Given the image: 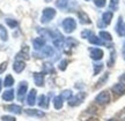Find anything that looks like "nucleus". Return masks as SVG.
Here are the masks:
<instances>
[{
	"mask_svg": "<svg viewBox=\"0 0 125 121\" xmlns=\"http://www.w3.org/2000/svg\"><path fill=\"white\" fill-rule=\"evenodd\" d=\"M117 4H118V0H111L110 8H111V9H116L117 8Z\"/></svg>",
	"mask_w": 125,
	"mask_h": 121,
	"instance_id": "e433bc0d",
	"label": "nucleus"
},
{
	"mask_svg": "<svg viewBox=\"0 0 125 121\" xmlns=\"http://www.w3.org/2000/svg\"><path fill=\"white\" fill-rule=\"evenodd\" d=\"M1 86H2V83H1V81H0V91H1Z\"/></svg>",
	"mask_w": 125,
	"mask_h": 121,
	"instance_id": "a19ab883",
	"label": "nucleus"
},
{
	"mask_svg": "<svg viewBox=\"0 0 125 121\" xmlns=\"http://www.w3.org/2000/svg\"><path fill=\"white\" fill-rule=\"evenodd\" d=\"M42 54L44 55V57H51L52 54H53V47H51V46H45L43 51H42Z\"/></svg>",
	"mask_w": 125,
	"mask_h": 121,
	"instance_id": "412c9836",
	"label": "nucleus"
},
{
	"mask_svg": "<svg viewBox=\"0 0 125 121\" xmlns=\"http://www.w3.org/2000/svg\"><path fill=\"white\" fill-rule=\"evenodd\" d=\"M100 38L102 40H112V37H111V35L109 34V32H107V31H101L100 32Z\"/></svg>",
	"mask_w": 125,
	"mask_h": 121,
	"instance_id": "393cba45",
	"label": "nucleus"
},
{
	"mask_svg": "<svg viewBox=\"0 0 125 121\" xmlns=\"http://www.w3.org/2000/svg\"><path fill=\"white\" fill-rule=\"evenodd\" d=\"M123 58L125 59V42H124V45H123Z\"/></svg>",
	"mask_w": 125,
	"mask_h": 121,
	"instance_id": "ea45409f",
	"label": "nucleus"
},
{
	"mask_svg": "<svg viewBox=\"0 0 125 121\" xmlns=\"http://www.w3.org/2000/svg\"><path fill=\"white\" fill-rule=\"evenodd\" d=\"M108 76H109V74H108V73H105V74H104V76H103L102 78H101V80H100V81L97 82V86H100V85H102V83H103V82H104L105 80H107Z\"/></svg>",
	"mask_w": 125,
	"mask_h": 121,
	"instance_id": "c9c22d12",
	"label": "nucleus"
},
{
	"mask_svg": "<svg viewBox=\"0 0 125 121\" xmlns=\"http://www.w3.org/2000/svg\"><path fill=\"white\" fill-rule=\"evenodd\" d=\"M108 121H116V120H114V119H110V120H108Z\"/></svg>",
	"mask_w": 125,
	"mask_h": 121,
	"instance_id": "79ce46f5",
	"label": "nucleus"
},
{
	"mask_svg": "<svg viewBox=\"0 0 125 121\" xmlns=\"http://www.w3.org/2000/svg\"><path fill=\"white\" fill-rule=\"evenodd\" d=\"M6 67H7V62H4L2 65H1V66H0V74L4 72L5 69H6Z\"/></svg>",
	"mask_w": 125,
	"mask_h": 121,
	"instance_id": "4c0bfd02",
	"label": "nucleus"
},
{
	"mask_svg": "<svg viewBox=\"0 0 125 121\" xmlns=\"http://www.w3.org/2000/svg\"><path fill=\"white\" fill-rule=\"evenodd\" d=\"M26 114L30 115V117H37V118L44 117V112H42L40 110H26Z\"/></svg>",
	"mask_w": 125,
	"mask_h": 121,
	"instance_id": "2eb2a0df",
	"label": "nucleus"
},
{
	"mask_svg": "<svg viewBox=\"0 0 125 121\" xmlns=\"http://www.w3.org/2000/svg\"><path fill=\"white\" fill-rule=\"evenodd\" d=\"M94 4L96 5L97 7L102 8V7H104V6H105V4H107V0H94Z\"/></svg>",
	"mask_w": 125,
	"mask_h": 121,
	"instance_id": "2f4dec72",
	"label": "nucleus"
},
{
	"mask_svg": "<svg viewBox=\"0 0 125 121\" xmlns=\"http://www.w3.org/2000/svg\"><path fill=\"white\" fill-rule=\"evenodd\" d=\"M1 120L2 121H16V119L14 117H10V115H2Z\"/></svg>",
	"mask_w": 125,
	"mask_h": 121,
	"instance_id": "72a5a7b5",
	"label": "nucleus"
},
{
	"mask_svg": "<svg viewBox=\"0 0 125 121\" xmlns=\"http://www.w3.org/2000/svg\"><path fill=\"white\" fill-rule=\"evenodd\" d=\"M38 105H40L42 108H48V97L44 96V95H42L40 98H38Z\"/></svg>",
	"mask_w": 125,
	"mask_h": 121,
	"instance_id": "aec40b11",
	"label": "nucleus"
},
{
	"mask_svg": "<svg viewBox=\"0 0 125 121\" xmlns=\"http://www.w3.org/2000/svg\"><path fill=\"white\" fill-rule=\"evenodd\" d=\"M78 15H79L80 22L82 23V24H90V23H92L89 16H88V15H87L85 12H79V13H78Z\"/></svg>",
	"mask_w": 125,
	"mask_h": 121,
	"instance_id": "ddd939ff",
	"label": "nucleus"
},
{
	"mask_svg": "<svg viewBox=\"0 0 125 121\" xmlns=\"http://www.w3.org/2000/svg\"><path fill=\"white\" fill-rule=\"evenodd\" d=\"M112 12H105V13H103L102 15V21L103 23L105 24V26H108V24H110V22H111L112 20Z\"/></svg>",
	"mask_w": 125,
	"mask_h": 121,
	"instance_id": "f3484780",
	"label": "nucleus"
},
{
	"mask_svg": "<svg viewBox=\"0 0 125 121\" xmlns=\"http://www.w3.org/2000/svg\"><path fill=\"white\" fill-rule=\"evenodd\" d=\"M62 102H64V99L60 97V96H57V97H54L53 98V106L54 108H57V110H60L62 107Z\"/></svg>",
	"mask_w": 125,
	"mask_h": 121,
	"instance_id": "6ab92c4d",
	"label": "nucleus"
},
{
	"mask_svg": "<svg viewBox=\"0 0 125 121\" xmlns=\"http://www.w3.org/2000/svg\"><path fill=\"white\" fill-rule=\"evenodd\" d=\"M36 96H37V91L35 89L30 90V92L27 96V104L30 106H34L36 103Z\"/></svg>",
	"mask_w": 125,
	"mask_h": 121,
	"instance_id": "0eeeda50",
	"label": "nucleus"
},
{
	"mask_svg": "<svg viewBox=\"0 0 125 121\" xmlns=\"http://www.w3.org/2000/svg\"><path fill=\"white\" fill-rule=\"evenodd\" d=\"M116 31L121 37L125 36V29L123 27V18H122V16L118 18V22H117V26H116Z\"/></svg>",
	"mask_w": 125,
	"mask_h": 121,
	"instance_id": "9b49d317",
	"label": "nucleus"
},
{
	"mask_svg": "<svg viewBox=\"0 0 125 121\" xmlns=\"http://www.w3.org/2000/svg\"><path fill=\"white\" fill-rule=\"evenodd\" d=\"M32 44L35 46L36 50H40L42 49L45 44V39L44 38H42V37H38V38H35V39H32Z\"/></svg>",
	"mask_w": 125,
	"mask_h": 121,
	"instance_id": "4468645a",
	"label": "nucleus"
},
{
	"mask_svg": "<svg viewBox=\"0 0 125 121\" xmlns=\"http://www.w3.org/2000/svg\"><path fill=\"white\" fill-rule=\"evenodd\" d=\"M28 51H29L28 46H24V47L22 49V51H21V52L18 54V57H16V58H20L21 55H24V58H28Z\"/></svg>",
	"mask_w": 125,
	"mask_h": 121,
	"instance_id": "c756f323",
	"label": "nucleus"
},
{
	"mask_svg": "<svg viewBox=\"0 0 125 121\" xmlns=\"http://www.w3.org/2000/svg\"><path fill=\"white\" fill-rule=\"evenodd\" d=\"M95 102L97 104H100V105H107V104L110 102V94H109V91L104 90L102 92H100V94L96 96Z\"/></svg>",
	"mask_w": 125,
	"mask_h": 121,
	"instance_id": "f03ea898",
	"label": "nucleus"
},
{
	"mask_svg": "<svg viewBox=\"0 0 125 121\" xmlns=\"http://www.w3.org/2000/svg\"><path fill=\"white\" fill-rule=\"evenodd\" d=\"M90 58L93 60H101L103 58V51L101 49H92L90 50Z\"/></svg>",
	"mask_w": 125,
	"mask_h": 121,
	"instance_id": "423d86ee",
	"label": "nucleus"
},
{
	"mask_svg": "<svg viewBox=\"0 0 125 121\" xmlns=\"http://www.w3.org/2000/svg\"><path fill=\"white\" fill-rule=\"evenodd\" d=\"M6 23H7V26L10 28L18 27V21H16V20H13V18H6Z\"/></svg>",
	"mask_w": 125,
	"mask_h": 121,
	"instance_id": "a878e982",
	"label": "nucleus"
},
{
	"mask_svg": "<svg viewBox=\"0 0 125 121\" xmlns=\"http://www.w3.org/2000/svg\"><path fill=\"white\" fill-rule=\"evenodd\" d=\"M62 29H64V31L67 32V34H71V32H73L74 30H75V28H76V22H75V20H74V18L67 17V18H65V20L62 21Z\"/></svg>",
	"mask_w": 125,
	"mask_h": 121,
	"instance_id": "f257e3e1",
	"label": "nucleus"
},
{
	"mask_svg": "<svg viewBox=\"0 0 125 121\" xmlns=\"http://www.w3.org/2000/svg\"><path fill=\"white\" fill-rule=\"evenodd\" d=\"M43 70H44V73H54L53 67L50 63H44L43 65Z\"/></svg>",
	"mask_w": 125,
	"mask_h": 121,
	"instance_id": "bb28decb",
	"label": "nucleus"
},
{
	"mask_svg": "<svg viewBox=\"0 0 125 121\" xmlns=\"http://www.w3.org/2000/svg\"><path fill=\"white\" fill-rule=\"evenodd\" d=\"M34 81H35V84L37 86H42L44 83V74L42 73H35L34 74Z\"/></svg>",
	"mask_w": 125,
	"mask_h": 121,
	"instance_id": "9d476101",
	"label": "nucleus"
},
{
	"mask_svg": "<svg viewBox=\"0 0 125 121\" xmlns=\"http://www.w3.org/2000/svg\"><path fill=\"white\" fill-rule=\"evenodd\" d=\"M112 92L116 95H124L125 94V84L124 83H117L111 88Z\"/></svg>",
	"mask_w": 125,
	"mask_h": 121,
	"instance_id": "6e6552de",
	"label": "nucleus"
},
{
	"mask_svg": "<svg viewBox=\"0 0 125 121\" xmlns=\"http://www.w3.org/2000/svg\"><path fill=\"white\" fill-rule=\"evenodd\" d=\"M60 97H62L64 100H65V99L70 100V99L73 97V95H72V91H71V90H64V91L62 92V95H60Z\"/></svg>",
	"mask_w": 125,
	"mask_h": 121,
	"instance_id": "5701e85b",
	"label": "nucleus"
},
{
	"mask_svg": "<svg viewBox=\"0 0 125 121\" xmlns=\"http://www.w3.org/2000/svg\"><path fill=\"white\" fill-rule=\"evenodd\" d=\"M56 16V10L53 8H45L43 10V14H42V22L43 23H49L52 18Z\"/></svg>",
	"mask_w": 125,
	"mask_h": 121,
	"instance_id": "7ed1b4c3",
	"label": "nucleus"
},
{
	"mask_svg": "<svg viewBox=\"0 0 125 121\" xmlns=\"http://www.w3.org/2000/svg\"><path fill=\"white\" fill-rule=\"evenodd\" d=\"M90 44H94V45H104V42H103L100 37L95 36V35H92V36L88 38Z\"/></svg>",
	"mask_w": 125,
	"mask_h": 121,
	"instance_id": "a211bd4d",
	"label": "nucleus"
},
{
	"mask_svg": "<svg viewBox=\"0 0 125 121\" xmlns=\"http://www.w3.org/2000/svg\"><path fill=\"white\" fill-rule=\"evenodd\" d=\"M66 45L68 46V47H72V46H75V45H78V42H76V40H74L73 38H67V39H66Z\"/></svg>",
	"mask_w": 125,
	"mask_h": 121,
	"instance_id": "7c9ffc66",
	"label": "nucleus"
},
{
	"mask_svg": "<svg viewBox=\"0 0 125 121\" xmlns=\"http://www.w3.org/2000/svg\"><path fill=\"white\" fill-rule=\"evenodd\" d=\"M114 61H115V52H112L111 53V60H110V62H108V63L111 66L112 63H114Z\"/></svg>",
	"mask_w": 125,
	"mask_h": 121,
	"instance_id": "58836bf2",
	"label": "nucleus"
},
{
	"mask_svg": "<svg viewBox=\"0 0 125 121\" xmlns=\"http://www.w3.org/2000/svg\"><path fill=\"white\" fill-rule=\"evenodd\" d=\"M92 35H93V34H92V31H89V30H85V31L81 34V36L83 37V38H89Z\"/></svg>",
	"mask_w": 125,
	"mask_h": 121,
	"instance_id": "f704fd0d",
	"label": "nucleus"
},
{
	"mask_svg": "<svg viewBox=\"0 0 125 121\" xmlns=\"http://www.w3.org/2000/svg\"><path fill=\"white\" fill-rule=\"evenodd\" d=\"M14 84V78L12 75H7L5 77V81H4V85L5 86H12Z\"/></svg>",
	"mask_w": 125,
	"mask_h": 121,
	"instance_id": "b1692460",
	"label": "nucleus"
},
{
	"mask_svg": "<svg viewBox=\"0 0 125 121\" xmlns=\"http://www.w3.org/2000/svg\"><path fill=\"white\" fill-rule=\"evenodd\" d=\"M56 6L58 7V8H65L67 6V1L66 0H57L56 1Z\"/></svg>",
	"mask_w": 125,
	"mask_h": 121,
	"instance_id": "cd10ccee",
	"label": "nucleus"
},
{
	"mask_svg": "<svg viewBox=\"0 0 125 121\" xmlns=\"http://www.w3.org/2000/svg\"><path fill=\"white\" fill-rule=\"evenodd\" d=\"M86 98V92H79L78 95L75 96H73L68 102H70V106H78V105H80L82 102H83V99Z\"/></svg>",
	"mask_w": 125,
	"mask_h": 121,
	"instance_id": "20e7f679",
	"label": "nucleus"
},
{
	"mask_svg": "<svg viewBox=\"0 0 125 121\" xmlns=\"http://www.w3.org/2000/svg\"><path fill=\"white\" fill-rule=\"evenodd\" d=\"M8 38V35H7V30L5 29L4 26L0 24V39L1 40H7Z\"/></svg>",
	"mask_w": 125,
	"mask_h": 121,
	"instance_id": "4be33fe9",
	"label": "nucleus"
},
{
	"mask_svg": "<svg viewBox=\"0 0 125 121\" xmlns=\"http://www.w3.org/2000/svg\"><path fill=\"white\" fill-rule=\"evenodd\" d=\"M5 108H6L8 112H12V113H14V114H20V113L22 112V107H21L20 105H15V104L8 105V106H6Z\"/></svg>",
	"mask_w": 125,
	"mask_h": 121,
	"instance_id": "f8f14e48",
	"label": "nucleus"
},
{
	"mask_svg": "<svg viewBox=\"0 0 125 121\" xmlns=\"http://www.w3.org/2000/svg\"><path fill=\"white\" fill-rule=\"evenodd\" d=\"M67 63H68L67 60H62V61H60V63H59V69H60V70H65V69H66Z\"/></svg>",
	"mask_w": 125,
	"mask_h": 121,
	"instance_id": "473e14b6",
	"label": "nucleus"
},
{
	"mask_svg": "<svg viewBox=\"0 0 125 121\" xmlns=\"http://www.w3.org/2000/svg\"><path fill=\"white\" fill-rule=\"evenodd\" d=\"M102 69H103V65H102V63H96V65H94V75H97V74L101 72Z\"/></svg>",
	"mask_w": 125,
	"mask_h": 121,
	"instance_id": "c85d7f7f",
	"label": "nucleus"
},
{
	"mask_svg": "<svg viewBox=\"0 0 125 121\" xmlns=\"http://www.w3.org/2000/svg\"><path fill=\"white\" fill-rule=\"evenodd\" d=\"M27 90H28V83L27 82H21L20 84H19V88H18V98L19 100H21L22 102L23 99H24V96L27 94Z\"/></svg>",
	"mask_w": 125,
	"mask_h": 121,
	"instance_id": "39448f33",
	"label": "nucleus"
},
{
	"mask_svg": "<svg viewBox=\"0 0 125 121\" xmlns=\"http://www.w3.org/2000/svg\"><path fill=\"white\" fill-rule=\"evenodd\" d=\"M24 68H26V62L22 61V60H16L13 65V69L16 73H21Z\"/></svg>",
	"mask_w": 125,
	"mask_h": 121,
	"instance_id": "1a4fd4ad",
	"label": "nucleus"
},
{
	"mask_svg": "<svg viewBox=\"0 0 125 121\" xmlns=\"http://www.w3.org/2000/svg\"><path fill=\"white\" fill-rule=\"evenodd\" d=\"M2 99L6 100V102H12L14 99V90H6L2 94Z\"/></svg>",
	"mask_w": 125,
	"mask_h": 121,
	"instance_id": "dca6fc26",
	"label": "nucleus"
}]
</instances>
